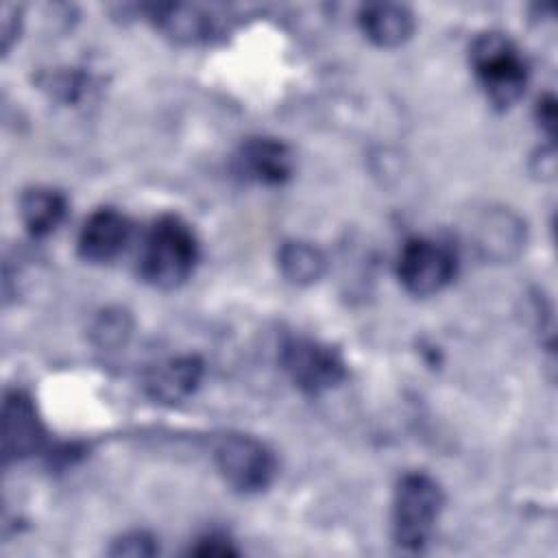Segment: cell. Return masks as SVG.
Here are the masks:
<instances>
[{"label":"cell","instance_id":"obj_1","mask_svg":"<svg viewBox=\"0 0 558 558\" xmlns=\"http://www.w3.org/2000/svg\"><path fill=\"white\" fill-rule=\"evenodd\" d=\"M201 257V244L194 229L179 216L166 214L153 220L146 229L140 255V277L159 290H174L183 286Z\"/></svg>","mask_w":558,"mask_h":558},{"label":"cell","instance_id":"obj_2","mask_svg":"<svg viewBox=\"0 0 558 558\" xmlns=\"http://www.w3.org/2000/svg\"><path fill=\"white\" fill-rule=\"evenodd\" d=\"M471 65L495 107L508 109L523 96L530 76L527 63L517 44L504 33L488 31L477 35L471 44Z\"/></svg>","mask_w":558,"mask_h":558},{"label":"cell","instance_id":"obj_3","mask_svg":"<svg viewBox=\"0 0 558 558\" xmlns=\"http://www.w3.org/2000/svg\"><path fill=\"white\" fill-rule=\"evenodd\" d=\"M445 506L440 484L427 473H405L392 497V536L399 547L418 551L429 541Z\"/></svg>","mask_w":558,"mask_h":558},{"label":"cell","instance_id":"obj_4","mask_svg":"<svg viewBox=\"0 0 558 558\" xmlns=\"http://www.w3.org/2000/svg\"><path fill=\"white\" fill-rule=\"evenodd\" d=\"M214 460L222 480L244 495L262 493L277 475L275 453L262 440L246 434L222 436L216 442Z\"/></svg>","mask_w":558,"mask_h":558},{"label":"cell","instance_id":"obj_5","mask_svg":"<svg viewBox=\"0 0 558 558\" xmlns=\"http://www.w3.org/2000/svg\"><path fill=\"white\" fill-rule=\"evenodd\" d=\"M458 259L451 246L432 238H412L397 259L401 286L414 296H432L451 283Z\"/></svg>","mask_w":558,"mask_h":558},{"label":"cell","instance_id":"obj_6","mask_svg":"<svg viewBox=\"0 0 558 558\" xmlns=\"http://www.w3.org/2000/svg\"><path fill=\"white\" fill-rule=\"evenodd\" d=\"M281 364L292 384L307 395L331 390L347 377L340 351L312 338H290L281 349Z\"/></svg>","mask_w":558,"mask_h":558},{"label":"cell","instance_id":"obj_7","mask_svg":"<svg viewBox=\"0 0 558 558\" xmlns=\"http://www.w3.org/2000/svg\"><path fill=\"white\" fill-rule=\"evenodd\" d=\"M235 172L259 185H281L294 172L292 150L275 137H248L235 153Z\"/></svg>","mask_w":558,"mask_h":558},{"label":"cell","instance_id":"obj_8","mask_svg":"<svg viewBox=\"0 0 558 558\" xmlns=\"http://www.w3.org/2000/svg\"><path fill=\"white\" fill-rule=\"evenodd\" d=\"M131 233L133 225L122 211L100 207L83 222L78 233V255L92 264L113 262L126 248Z\"/></svg>","mask_w":558,"mask_h":558},{"label":"cell","instance_id":"obj_9","mask_svg":"<svg viewBox=\"0 0 558 558\" xmlns=\"http://www.w3.org/2000/svg\"><path fill=\"white\" fill-rule=\"evenodd\" d=\"M44 445V425L33 399L22 390H13L2 408V451L4 460L33 456Z\"/></svg>","mask_w":558,"mask_h":558},{"label":"cell","instance_id":"obj_10","mask_svg":"<svg viewBox=\"0 0 558 558\" xmlns=\"http://www.w3.org/2000/svg\"><path fill=\"white\" fill-rule=\"evenodd\" d=\"M362 33L379 48H397L414 33V13L395 2H377L360 9Z\"/></svg>","mask_w":558,"mask_h":558},{"label":"cell","instance_id":"obj_11","mask_svg":"<svg viewBox=\"0 0 558 558\" xmlns=\"http://www.w3.org/2000/svg\"><path fill=\"white\" fill-rule=\"evenodd\" d=\"M201 375L203 364L196 357H172L150 368L146 377V390L157 401L179 403L194 392Z\"/></svg>","mask_w":558,"mask_h":558},{"label":"cell","instance_id":"obj_12","mask_svg":"<svg viewBox=\"0 0 558 558\" xmlns=\"http://www.w3.org/2000/svg\"><path fill=\"white\" fill-rule=\"evenodd\" d=\"M68 211V198L46 185L28 187L20 198V218L26 227V231L35 238H44L52 233L65 218Z\"/></svg>","mask_w":558,"mask_h":558},{"label":"cell","instance_id":"obj_13","mask_svg":"<svg viewBox=\"0 0 558 558\" xmlns=\"http://www.w3.org/2000/svg\"><path fill=\"white\" fill-rule=\"evenodd\" d=\"M155 24L181 44H196L209 37L214 28L211 15L194 4H161L153 9Z\"/></svg>","mask_w":558,"mask_h":558},{"label":"cell","instance_id":"obj_14","mask_svg":"<svg viewBox=\"0 0 558 558\" xmlns=\"http://www.w3.org/2000/svg\"><path fill=\"white\" fill-rule=\"evenodd\" d=\"M277 259L283 277L296 286H310L318 281L327 266L325 255L314 244L301 240L283 242Z\"/></svg>","mask_w":558,"mask_h":558},{"label":"cell","instance_id":"obj_15","mask_svg":"<svg viewBox=\"0 0 558 558\" xmlns=\"http://www.w3.org/2000/svg\"><path fill=\"white\" fill-rule=\"evenodd\" d=\"M129 333H131V320L126 312H120V310L102 312L94 325V336L102 347L120 344L126 340Z\"/></svg>","mask_w":558,"mask_h":558},{"label":"cell","instance_id":"obj_16","mask_svg":"<svg viewBox=\"0 0 558 558\" xmlns=\"http://www.w3.org/2000/svg\"><path fill=\"white\" fill-rule=\"evenodd\" d=\"M157 551V545L153 541V536H148L146 532H131L124 534L122 538L116 541L111 554L113 556H150Z\"/></svg>","mask_w":558,"mask_h":558},{"label":"cell","instance_id":"obj_17","mask_svg":"<svg viewBox=\"0 0 558 558\" xmlns=\"http://www.w3.org/2000/svg\"><path fill=\"white\" fill-rule=\"evenodd\" d=\"M192 551L198 554V556H229V554H235V549L229 545V538L218 536V534L203 536Z\"/></svg>","mask_w":558,"mask_h":558},{"label":"cell","instance_id":"obj_18","mask_svg":"<svg viewBox=\"0 0 558 558\" xmlns=\"http://www.w3.org/2000/svg\"><path fill=\"white\" fill-rule=\"evenodd\" d=\"M536 113H538V122L543 124V129L551 135V133H554V122H556V107H554V98H551V96H547V98L538 100Z\"/></svg>","mask_w":558,"mask_h":558}]
</instances>
